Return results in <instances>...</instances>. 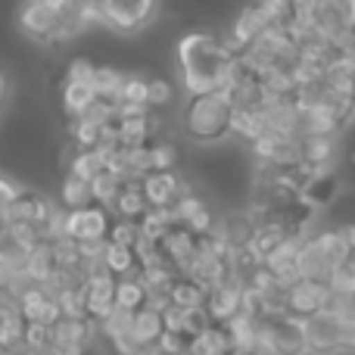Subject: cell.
Masks as SVG:
<instances>
[{"instance_id":"1","label":"cell","mask_w":355,"mask_h":355,"mask_svg":"<svg viewBox=\"0 0 355 355\" xmlns=\"http://www.w3.org/2000/svg\"><path fill=\"white\" fill-rule=\"evenodd\" d=\"M237 56L225 47V41L206 31H190L178 41V66H181V85L187 97L196 94L225 91Z\"/></svg>"},{"instance_id":"2","label":"cell","mask_w":355,"mask_h":355,"mask_svg":"<svg viewBox=\"0 0 355 355\" xmlns=\"http://www.w3.org/2000/svg\"><path fill=\"white\" fill-rule=\"evenodd\" d=\"M181 125H184V135L193 144L215 147V144L227 141L234 135V103L221 91L187 97L181 112Z\"/></svg>"},{"instance_id":"3","label":"cell","mask_w":355,"mask_h":355,"mask_svg":"<svg viewBox=\"0 0 355 355\" xmlns=\"http://www.w3.org/2000/svg\"><path fill=\"white\" fill-rule=\"evenodd\" d=\"M259 352L262 355H306L309 337L306 321L293 315L259 318Z\"/></svg>"},{"instance_id":"4","label":"cell","mask_w":355,"mask_h":355,"mask_svg":"<svg viewBox=\"0 0 355 355\" xmlns=\"http://www.w3.org/2000/svg\"><path fill=\"white\" fill-rule=\"evenodd\" d=\"M112 221H116V215L100 202L75 209V212H66V237L78 240V243H103V240H110Z\"/></svg>"},{"instance_id":"5","label":"cell","mask_w":355,"mask_h":355,"mask_svg":"<svg viewBox=\"0 0 355 355\" xmlns=\"http://www.w3.org/2000/svg\"><path fill=\"white\" fill-rule=\"evenodd\" d=\"M19 25L35 44H56L62 25V10H56L47 0H28L19 12Z\"/></svg>"},{"instance_id":"6","label":"cell","mask_w":355,"mask_h":355,"mask_svg":"<svg viewBox=\"0 0 355 355\" xmlns=\"http://www.w3.org/2000/svg\"><path fill=\"white\" fill-rule=\"evenodd\" d=\"M306 337H309V352L315 355L343 352V318L321 309L318 315L306 318Z\"/></svg>"},{"instance_id":"7","label":"cell","mask_w":355,"mask_h":355,"mask_svg":"<svg viewBox=\"0 0 355 355\" xmlns=\"http://www.w3.org/2000/svg\"><path fill=\"white\" fill-rule=\"evenodd\" d=\"M327 296H331V287L324 281H309V277H300L296 284L287 287V315L293 318H312L324 309Z\"/></svg>"},{"instance_id":"8","label":"cell","mask_w":355,"mask_h":355,"mask_svg":"<svg viewBox=\"0 0 355 355\" xmlns=\"http://www.w3.org/2000/svg\"><path fill=\"white\" fill-rule=\"evenodd\" d=\"M206 312L212 318V324H231L234 318H240L243 315V284L225 281L218 287H212L206 296Z\"/></svg>"},{"instance_id":"9","label":"cell","mask_w":355,"mask_h":355,"mask_svg":"<svg viewBox=\"0 0 355 355\" xmlns=\"http://www.w3.org/2000/svg\"><path fill=\"white\" fill-rule=\"evenodd\" d=\"M19 312H22L25 321H37V324H50V327L62 318V309H60V302H56V296L50 293L47 287H41V284H28V287L22 290Z\"/></svg>"},{"instance_id":"10","label":"cell","mask_w":355,"mask_h":355,"mask_svg":"<svg viewBox=\"0 0 355 355\" xmlns=\"http://www.w3.org/2000/svg\"><path fill=\"white\" fill-rule=\"evenodd\" d=\"M153 6L156 0H106V25L131 35L153 16Z\"/></svg>"},{"instance_id":"11","label":"cell","mask_w":355,"mask_h":355,"mask_svg":"<svg viewBox=\"0 0 355 355\" xmlns=\"http://www.w3.org/2000/svg\"><path fill=\"white\" fill-rule=\"evenodd\" d=\"M144 193L153 209H172L184 193H190V187L178 172H150L144 178Z\"/></svg>"},{"instance_id":"12","label":"cell","mask_w":355,"mask_h":355,"mask_svg":"<svg viewBox=\"0 0 355 355\" xmlns=\"http://www.w3.org/2000/svg\"><path fill=\"white\" fill-rule=\"evenodd\" d=\"M302 237H306V234H300V237H287L268 259H265V268H268L281 284H287V287L300 281V246H302Z\"/></svg>"},{"instance_id":"13","label":"cell","mask_w":355,"mask_h":355,"mask_svg":"<svg viewBox=\"0 0 355 355\" xmlns=\"http://www.w3.org/2000/svg\"><path fill=\"white\" fill-rule=\"evenodd\" d=\"M150 200L147 193H144V181H137V178H128V181H122V190H119V196L112 200L110 212L116 215V218H131V221H141L144 215L150 212Z\"/></svg>"},{"instance_id":"14","label":"cell","mask_w":355,"mask_h":355,"mask_svg":"<svg viewBox=\"0 0 355 355\" xmlns=\"http://www.w3.org/2000/svg\"><path fill=\"white\" fill-rule=\"evenodd\" d=\"M131 334L141 346H153L162 340L166 334V318H162V309H153V306H144L131 315Z\"/></svg>"},{"instance_id":"15","label":"cell","mask_w":355,"mask_h":355,"mask_svg":"<svg viewBox=\"0 0 355 355\" xmlns=\"http://www.w3.org/2000/svg\"><path fill=\"white\" fill-rule=\"evenodd\" d=\"M97 100V87L94 81H62L60 87V103L69 119H78L87 112V106Z\"/></svg>"},{"instance_id":"16","label":"cell","mask_w":355,"mask_h":355,"mask_svg":"<svg viewBox=\"0 0 355 355\" xmlns=\"http://www.w3.org/2000/svg\"><path fill=\"white\" fill-rule=\"evenodd\" d=\"M56 275V256H53V243H37L35 250L25 252V277L31 284H47L50 277Z\"/></svg>"},{"instance_id":"17","label":"cell","mask_w":355,"mask_h":355,"mask_svg":"<svg viewBox=\"0 0 355 355\" xmlns=\"http://www.w3.org/2000/svg\"><path fill=\"white\" fill-rule=\"evenodd\" d=\"M103 265H106V271L116 277H128V275H137V271H141V259H137L135 246L112 243V240H106Z\"/></svg>"},{"instance_id":"18","label":"cell","mask_w":355,"mask_h":355,"mask_svg":"<svg viewBox=\"0 0 355 355\" xmlns=\"http://www.w3.org/2000/svg\"><path fill=\"white\" fill-rule=\"evenodd\" d=\"M60 206L66 209V212L94 206V187H91V181H85V178L66 172V178H62V184H60Z\"/></svg>"},{"instance_id":"19","label":"cell","mask_w":355,"mask_h":355,"mask_svg":"<svg viewBox=\"0 0 355 355\" xmlns=\"http://www.w3.org/2000/svg\"><path fill=\"white\" fill-rule=\"evenodd\" d=\"M147 300H150V293H147V284H144L141 275L119 277V284H116V306L119 309L137 312V309L147 306Z\"/></svg>"},{"instance_id":"20","label":"cell","mask_w":355,"mask_h":355,"mask_svg":"<svg viewBox=\"0 0 355 355\" xmlns=\"http://www.w3.org/2000/svg\"><path fill=\"white\" fill-rule=\"evenodd\" d=\"M206 296H209V290L202 287V284H196L193 277L181 275L172 284L168 300H172V306H178V309H206Z\"/></svg>"},{"instance_id":"21","label":"cell","mask_w":355,"mask_h":355,"mask_svg":"<svg viewBox=\"0 0 355 355\" xmlns=\"http://www.w3.org/2000/svg\"><path fill=\"white\" fill-rule=\"evenodd\" d=\"M125 78H128V72H122V69H116V66H97V75H94V87H97V97L119 103V100H122Z\"/></svg>"},{"instance_id":"22","label":"cell","mask_w":355,"mask_h":355,"mask_svg":"<svg viewBox=\"0 0 355 355\" xmlns=\"http://www.w3.org/2000/svg\"><path fill=\"white\" fill-rule=\"evenodd\" d=\"M103 168H106V156L100 153V150H78L75 159H72V166H69V172L85 178V181H94Z\"/></svg>"},{"instance_id":"23","label":"cell","mask_w":355,"mask_h":355,"mask_svg":"<svg viewBox=\"0 0 355 355\" xmlns=\"http://www.w3.org/2000/svg\"><path fill=\"white\" fill-rule=\"evenodd\" d=\"M91 187H94V202H100V206L110 209L112 200L119 196V190H122V178H119L116 172H110V168H103V172L91 181Z\"/></svg>"},{"instance_id":"24","label":"cell","mask_w":355,"mask_h":355,"mask_svg":"<svg viewBox=\"0 0 355 355\" xmlns=\"http://www.w3.org/2000/svg\"><path fill=\"white\" fill-rule=\"evenodd\" d=\"M19 346H25V318L3 315L0 318V349H19Z\"/></svg>"},{"instance_id":"25","label":"cell","mask_w":355,"mask_h":355,"mask_svg":"<svg viewBox=\"0 0 355 355\" xmlns=\"http://www.w3.org/2000/svg\"><path fill=\"white\" fill-rule=\"evenodd\" d=\"M175 100V85L162 75H150L147 78V106L150 110H166Z\"/></svg>"},{"instance_id":"26","label":"cell","mask_w":355,"mask_h":355,"mask_svg":"<svg viewBox=\"0 0 355 355\" xmlns=\"http://www.w3.org/2000/svg\"><path fill=\"white\" fill-rule=\"evenodd\" d=\"M327 287H331L334 293L355 296V256L346 259L343 265H337V268L331 271V277H327Z\"/></svg>"},{"instance_id":"27","label":"cell","mask_w":355,"mask_h":355,"mask_svg":"<svg viewBox=\"0 0 355 355\" xmlns=\"http://www.w3.org/2000/svg\"><path fill=\"white\" fill-rule=\"evenodd\" d=\"M25 349L31 352L53 349V327L37 324V321H25Z\"/></svg>"},{"instance_id":"28","label":"cell","mask_w":355,"mask_h":355,"mask_svg":"<svg viewBox=\"0 0 355 355\" xmlns=\"http://www.w3.org/2000/svg\"><path fill=\"white\" fill-rule=\"evenodd\" d=\"M150 153H153V172H175L178 166V147L172 141H153L150 144Z\"/></svg>"},{"instance_id":"29","label":"cell","mask_w":355,"mask_h":355,"mask_svg":"<svg viewBox=\"0 0 355 355\" xmlns=\"http://www.w3.org/2000/svg\"><path fill=\"white\" fill-rule=\"evenodd\" d=\"M110 240H112V243L135 246L137 240H141V221H131V218H116V221H112Z\"/></svg>"},{"instance_id":"30","label":"cell","mask_w":355,"mask_h":355,"mask_svg":"<svg viewBox=\"0 0 355 355\" xmlns=\"http://www.w3.org/2000/svg\"><path fill=\"white\" fill-rule=\"evenodd\" d=\"M119 103L147 106V78H144V75L128 72V78H125V87H122V100H119Z\"/></svg>"},{"instance_id":"31","label":"cell","mask_w":355,"mask_h":355,"mask_svg":"<svg viewBox=\"0 0 355 355\" xmlns=\"http://www.w3.org/2000/svg\"><path fill=\"white\" fill-rule=\"evenodd\" d=\"M94 75H97V66L87 56H75V60H69L62 81H94Z\"/></svg>"},{"instance_id":"32","label":"cell","mask_w":355,"mask_h":355,"mask_svg":"<svg viewBox=\"0 0 355 355\" xmlns=\"http://www.w3.org/2000/svg\"><path fill=\"white\" fill-rule=\"evenodd\" d=\"M343 352H355V315L343 318Z\"/></svg>"},{"instance_id":"33","label":"cell","mask_w":355,"mask_h":355,"mask_svg":"<svg viewBox=\"0 0 355 355\" xmlns=\"http://www.w3.org/2000/svg\"><path fill=\"white\" fill-rule=\"evenodd\" d=\"M343 25H346V28H355V0H346V6H343Z\"/></svg>"},{"instance_id":"34","label":"cell","mask_w":355,"mask_h":355,"mask_svg":"<svg viewBox=\"0 0 355 355\" xmlns=\"http://www.w3.org/2000/svg\"><path fill=\"white\" fill-rule=\"evenodd\" d=\"M137 355H166V352H162L159 343H153V346H141V349H137Z\"/></svg>"},{"instance_id":"35","label":"cell","mask_w":355,"mask_h":355,"mask_svg":"<svg viewBox=\"0 0 355 355\" xmlns=\"http://www.w3.org/2000/svg\"><path fill=\"white\" fill-rule=\"evenodd\" d=\"M343 231H346V240H349V246H352V256H355V225L343 227Z\"/></svg>"},{"instance_id":"36","label":"cell","mask_w":355,"mask_h":355,"mask_svg":"<svg viewBox=\"0 0 355 355\" xmlns=\"http://www.w3.org/2000/svg\"><path fill=\"white\" fill-rule=\"evenodd\" d=\"M6 91H10V85H6V75L0 72V103L6 100Z\"/></svg>"},{"instance_id":"37","label":"cell","mask_w":355,"mask_h":355,"mask_svg":"<svg viewBox=\"0 0 355 355\" xmlns=\"http://www.w3.org/2000/svg\"><path fill=\"white\" fill-rule=\"evenodd\" d=\"M31 355H60L56 349H44V352H31Z\"/></svg>"},{"instance_id":"38","label":"cell","mask_w":355,"mask_h":355,"mask_svg":"<svg viewBox=\"0 0 355 355\" xmlns=\"http://www.w3.org/2000/svg\"><path fill=\"white\" fill-rule=\"evenodd\" d=\"M234 355H256V352H234Z\"/></svg>"},{"instance_id":"39","label":"cell","mask_w":355,"mask_h":355,"mask_svg":"<svg viewBox=\"0 0 355 355\" xmlns=\"http://www.w3.org/2000/svg\"><path fill=\"white\" fill-rule=\"evenodd\" d=\"M352 60H355V44H352Z\"/></svg>"}]
</instances>
